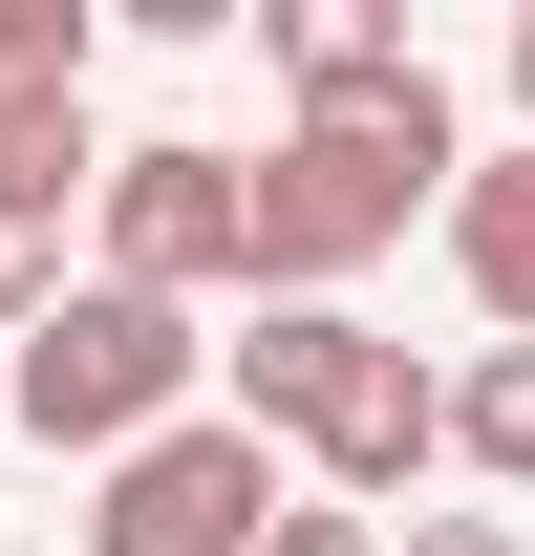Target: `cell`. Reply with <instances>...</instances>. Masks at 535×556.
Here are the masks:
<instances>
[{"label":"cell","instance_id":"obj_14","mask_svg":"<svg viewBox=\"0 0 535 556\" xmlns=\"http://www.w3.org/2000/svg\"><path fill=\"white\" fill-rule=\"evenodd\" d=\"M514 150H535V0H514Z\"/></svg>","mask_w":535,"mask_h":556},{"label":"cell","instance_id":"obj_3","mask_svg":"<svg viewBox=\"0 0 535 556\" xmlns=\"http://www.w3.org/2000/svg\"><path fill=\"white\" fill-rule=\"evenodd\" d=\"M278 514H300V450H258L236 407L150 428L129 471H86V556H258Z\"/></svg>","mask_w":535,"mask_h":556},{"label":"cell","instance_id":"obj_8","mask_svg":"<svg viewBox=\"0 0 535 556\" xmlns=\"http://www.w3.org/2000/svg\"><path fill=\"white\" fill-rule=\"evenodd\" d=\"M86 193H108V129H86V86H0V214H43V236H65Z\"/></svg>","mask_w":535,"mask_h":556},{"label":"cell","instance_id":"obj_1","mask_svg":"<svg viewBox=\"0 0 535 556\" xmlns=\"http://www.w3.org/2000/svg\"><path fill=\"white\" fill-rule=\"evenodd\" d=\"M450 172H471L450 86H407V108H364V129H278L258 150V278H236V300H343L407 214H450Z\"/></svg>","mask_w":535,"mask_h":556},{"label":"cell","instance_id":"obj_5","mask_svg":"<svg viewBox=\"0 0 535 556\" xmlns=\"http://www.w3.org/2000/svg\"><path fill=\"white\" fill-rule=\"evenodd\" d=\"M386 386H407V343L364 321V300H236V428H258V450H300V471H322Z\"/></svg>","mask_w":535,"mask_h":556},{"label":"cell","instance_id":"obj_4","mask_svg":"<svg viewBox=\"0 0 535 556\" xmlns=\"http://www.w3.org/2000/svg\"><path fill=\"white\" fill-rule=\"evenodd\" d=\"M108 257L86 278H129V300H236L258 278V172L236 150H194V129H150V150H108Z\"/></svg>","mask_w":535,"mask_h":556},{"label":"cell","instance_id":"obj_11","mask_svg":"<svg viewBox=\"0 0 535 556\" xmlns=\"http://www.w3.org/2000/svg\"><path fill=\"white\" fill-rule=\"evenodd\" d=\"M258 556H407V514H343V492H300V514H278Z\"/></svg>","mask_w":535,"mask_h":556},{"label":"cell","instance_id":"obj_6","mask_svg":"<svg viewBox=\"0 0 535 556\" xmlns=\"http://www.w3.org/2000/svg\"><path fill=\"white\" fill-rule=\"evenodd\" d=\"M258 43H278V108H300V129H364V108L428 86L407 0H258Z\"/></svg>","mask_w":535,"mask_h":556},{"label":"cell","instance_id":"obj_2","mask_svg":"<svg viewBox=\"0 0 535 556\" xmlns=\"http://www.w3.org/2000/svg\"><path fill=\"white\" fill-rule=\"evenodd\" d=\"M214 407V343L194 300H129V278H65L22 343H0V428H43V450H86V471H129L150 428Z\"/></svg>","mask_w":535,"mask_h":556},{"label":"cell","instance_id":"obj_13","mask_svg":"<svg viewBox=\"0 0 535 556\" xmlns=\"http://www.w3.org/2000/svg\"><path fill=\"white\" fill-rule=\"evenodd\" d=\"M407 556H535L514 514H407Z\"/></svg>","mask_w":535,"mask_h":556},{"label":"cell","instance_id":"obj_12","mask_svg":"<svg viewBox=\"0 0 535 556\" xmlns=\"http://www.w3.org/2000/svg\"><path fill=\"white\" fill-rule=\"evenodd\" d=\"M43 300H65V236H43V214H0V343H22Z\"/></svg>","mask_w":535,"mask_h":556},{"label":"cell","instance_id":"obj_9","mask_svg":"<svg viewBox=\"0 0 535 556\" xmlns=\"http://www.w3.org/2000/svg\"><path fill=\"white\" fill-rule=\"evenodd\" d=\"M450 471L535 492V343H471V364H450Z\"/></svg>","mask_w":535,"mask_h":556},{"label":"cell","instance_id":"obj_7","mask_svg":"<svg viewBox=\"0 0 535 556\" xmlns=\"http://www.w3.org/2000/svg\"><path fill=\"white\" fill-rule=\"evenodd\" d=\"M450 278H471L493 343H535V150H471L450 172Z\"/></svg>","mask_w":535,"mask_h":556},{"label":"cell","instance_id":"obj_10","mask_svg":"<svg viewBox=\"0 0 535 556\" xmlns=\"http://www.w3.org/2000/svg\"><path fill=\"white\" fill-rule=\"evenodd\" d=\"M0 86H86V0H0Z\"/></svg>","mask_w":535,"mask_h":556}]
</instances>
